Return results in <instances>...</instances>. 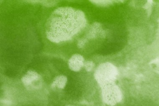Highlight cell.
<instances>
[{
	"label": "cell",
	"mask_w": 159,
	"mask_h": 106,
	"mask_svg": "<svg viewBox=\"0 0 159 106\" xmlns=\"http://www.w3.org/2000/svg\"><path fill=\"white\" fill-rule=\"evenodd\" d=\"M86 24L85 14L81 11L71 7H60L47 20L46 35L52 43L66 41L80 32Z\"/></svg>",
	"instance_id": "1"
},
{
	"label": "cell",
	"mask_w": 159,
	"mask_h": 106,
	"mask_svg": "<svg viewBox=\"0 0 159 106\" xmlns=\"http://www.w3.org/2000/svg\"><path fill=\"white\" fill-rule=\"evenodd\" d=\"M116 67L110 62L101 64L94 73L95 79L101 86L115 83L118 76Z\"/></svg>",
	"instance_id": "2"
},
{
	"label": "cell",
	"mask_w": 159,
	"mask_h": 106,
	"mask_svg": "<svg viewBox=\"0 0 159 106\" xmlns=\"http://www.w3.org/2000/svg\"><path fill=\"white\" fill-rule=\"evenodd\" d=\"M102 96L105 103L108 105H115L122 100V92L115 83L102 86Z\"/></svg>",
	"instance_id": "3"
},
{
	"label": "cell",
	"mask_w": 159,
	"mask_h": 106,
	"mask_svg": "<svg viewBox=\"0 0 159 106\" xmlns=\"http://www.w3.org/2000/svg\"><path fill=\"white\" fill-rule=\"evenodd\" d=\"M84 58L82 55L75 54L69 60V67L73 71L78 72L84 67Z\"/></svg>",
	"instance_id": "4"
},
{
	"label": "cell",
	"mask_w": 159,
	"mask_h": 106,
	"mask_svg": "<svg viewBox=\"0 0 159 106\" xmlns=\"http://www.w3.org/2000/svg\"><path fill=\"white\" fill-rule=\"evenodd\" d=\"M40 79V76L37 72L34 71L29 70L25 75L23 76L21 81L25 86H29Z\"/></svg>",
	"instance_id": "5"
},
{
	"label": "cell",
	"mask_w": 159,
	"mask_h": 106,
	"mask_svg": "<svg viewBox=\"0 0 159 106\" xmlns=\"http://www.w3.org/2000/svg\"><path fill=\"white\" fill-rule=\"evenodd\" d=\"M67 81V77L64 75H59L55 77L51 84L52 88L57 87L60 89H64Z\"/></svg>",
	"instance_id": "6"
},
{
	"label": "cell",
	"mask_w": 159,
	"mask_h": 106,
	"mask_svg": "<svg viewBox=\"0 0 159 106\" xmlns=\"http://www.w3.org/2000/svg\"><path fill=\"white\" fill-rule=\"evenodd\" d=\"M95 64L92 61H88L84 62V67L87 72H91L95 67Z\"/></svg>",
	"instance_id": "7"
},
{
	"label": "cell",
	"mask_w": 159,
	"mask_h": 106,
	"mask_svg": "<svg viewBox=\"0 0 159 106\" xmlns=\"http://www.w3.org/2000/svg\"><path fill=\"white\" fill-rule=\"evenodd\" d=\"M1 104L4 106H11L12 105V102L8 99H3L1 100Z\"/></svg>",
	"instance_id": "8"
},
{
	"label": "cell",
	"mask_w": 159,
	"mask_h": 106,
	"mask_svg": "<svg viewBox=\"0 0 159 106\" xmlns=\"http://www.w3.org/2000/svg\"><path fill=\"white\" fill-rule=\"evenodd\" d=\"M86 42V40L85 39H81V40H79V42L78 43V46L79 48H82L84 45L85 43Z\"/></svg>",
	"instance_id": "9"
}]
</instances>
